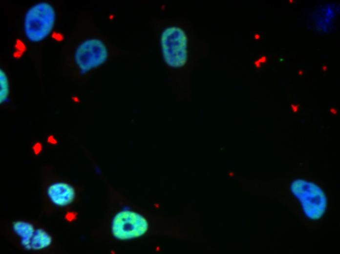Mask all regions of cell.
Returning a JSON list of instances; mask_svg holds the SVG:
<instances>
[{
  "mask_svg": "<svg viewBox=\"0 0 340 254\" xmlns=\"http://www.w3.org/2000/svg\"><path fill=\"white\" fill-rule=\"evenodd\" d=\"M125 50L93 35L83 39L74 52V59L79 72L85 75L102 65L111 57L124 55Z\"/></svg>",
  "mask_w": 340,
  "mask_h": 254,
  "instance_id": "obj_1",
  "label": "cell"
},
{
  "mask_svg": "<svg viewBox=\"0 0 340 254\" xmlns=\"http://www.w3.org/2000/svg\"><path fill=\"white\" fill-rule=\"evenodd\" d=\"M159 39L167 66L175 70L184 67L188 59V38L183 27L177 24H167L160 31Z\"/></svg>",
  "mask_w": 340,
  "mask_h": 254,
  "instance_id": "obj_2",
  "label": "cell"
},
{
  "mask_svg": "<svg viewBox=\"0 0 340 254\" xmlns=\"http://www.w3.org/2000/svg\"><path fill=\"white\" fill-rule=\"evenodd\" d=\"M293 195L301 203L305 215L317 220L324 215L327 200L323 190L316 184L302 179L293 181L290 186Z\"/></svg>",
  "mask_w": 340,
  "mask_h": 254,
  "instance_id": "obj_3",
  "label": "cell"
},
{
  "mask_svg": "<svg viewBox=\"0 0 340 254\" xmlns=\"http://www.w3.org/2000/svg\"><path fill=\"white\" fill-rule=\"evenodd\" d=\"M55 21V12L49 3L42 2L33 5L25 16L24 29L26 37L33 42L42 40L50 33Z\"/></svg>",
  "mask_w": 340,
  "mask_h": 254,
  "instance_id": "obj_4",
  "label": "cell"
},
{
  "mask_svg": "<svg viewBox=\"0 0 340 254\" xmlns=\"http://www.w3.org/2000/svg\"><path fill=\"white\" fill-rule=\"evenodd\" d=\"M147 220L138 213L125 211L118 212L112 222L113 235L119 240H128L144 235L148 230Z\"/></svg>",
  "mask_w": 340,
  "mask_h": 254,
  "instance_id": "obj_5",
  "label": "cell"
},
{
  "mask_svg": "<svg viewBox=\"0 0 340 254\" xmlns=\"http://www.w3.org/2000/svg\"><path fill=\"white\" fill-rule=\"evenodd\" d=\"M47 194L51 202L59 207L70 204L75 197L74 188L64 182H56L50 185Z\"/></svg>",
  "mask_w": 340,
  "mask_h": 254,
  "instance_id": "obj_6",
  "label": "cell"
},
{
  "mask_svg": "<svg viewBox=\"0 0 340 254\" xmlns=\"http://www.w3.org/2000/svg\"><path fill=\"white\" fill-rule=\"evenodd\" d=\"M12 229L15 233L20 238L21 246L29 250L31 241L35 234L36 229L31 223L24 221H17L12 224Z\"/></svg>",
  "mask_w": 340,
  "mask_h": 254,
  "instance_id": "obj_7",
  "label": "cell"
},
{
  "mask_svg": "<svg viewBox=\"0 0 340 254\" xmlns=\"http://www.w3.org/2000/svg\"><path fill=\"white\" fill-rule=\"evenodd\" d=\"M52 242L50 235L42 229H36L29 250H41L49 247Z\"/></svg>",
  "mask_w": 340,
  "mask_h": 254,
  "instance_id": "obj_8",
  "label": "cell"
},
{
  "mask_svg": "<svg viewBox=\"0 0 340 254\" xmlns=\"http://www.w3.org/2000/svg\"><path fill=\"white\" fill-rule=\"evenodd\" d=\"M0 102H3L7 100L8 94V83L4 72L0 70Z\"/></svg>",
  "mask_w": 340,
  "mask_h": 254,
  "instance_id": "obj_9",
  "label": "cell"
}]
</instances>
